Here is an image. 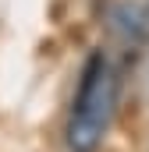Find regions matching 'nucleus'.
Segmentation results:
<instances>
[{
	"mask_svg": "<svg viewBox=\"0 0 149 152\" xmlns=\"http://www.w3.org/2000/svg\"><path fill=\"white\" fill-rule=\"evenodd\" d=\"M117 110V75H114L110 60L103 53H92L85 71H82V85L71 106V120H68V145L71 152H96L107 127Z\"/></svg>",
	"mask_w": 149,
	"mask_h": 152,
	"instance_id": "1",
	"label": "nucleus"
},
{
	"mask_svg": "<svg viewBox=\"0 0 149 152\" xmlns=\"http://www.w3.org/2000/svg\"><path fill=\"white\" fill-rule=\"evenodd\" d=\"M110 28L128 42H149V0H121V4H114Z\"/></svg>",
	"mask_w": 149,
	"mask_h": 152,
	"instance_id": "2",
	"label": "nucleus"
}]
</instances>
